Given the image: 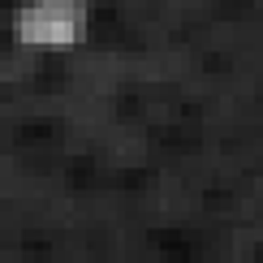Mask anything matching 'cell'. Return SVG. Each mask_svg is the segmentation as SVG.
Here are the masks:
<instances>
[{"mask_svg":"<svg viewBox=\"0 0 263 263\" xmlns=\"http://www.w3.org/2000/svg\"><path fill=\"white\" fill-rule=\"evenodd\" d=\"M17 35L39 48H61L82 35V0H30Z\"/></svg>","mask_w":263,"mask_h":263,"instance_id":"6da1fadb","label":"cell"}]
</instances>
